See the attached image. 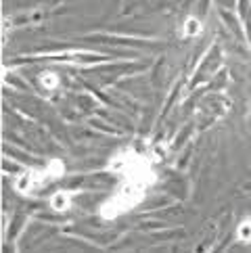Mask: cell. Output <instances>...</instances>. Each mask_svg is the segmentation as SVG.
I'll return each mask as SVG.
<instances>
[{
	"label": "cell",
	"instance_id": "5b68a950",
	"mask_svg": "<svg viewBox=\"0 0 251 253\" xmlns=\"http://www.w3.org/2000/svg\"><path fill=\"white\" fill-rule=\"evenodd\" d=\"M38 84L42 90H46V92H52V90L59 88V76L55 74V71H42V74L38 76Z\"/></svg>",
	"mask_w": 251,
	"mask_h": 253
},
{
	"label": "cell",
	"instance_id": "8992f818",
	"mask_svg": "<svg viewBox=\"0 0 251 253\" xmlns=\"http://www.w3.org/2000/svg\"><path fill=\"white\" fill-rule=\"evenodd\" d=\"M235 237H237L239 243H243V245H249L251 243V215H247V218H243L237 224Z\"/></svg>",
	"mask_w": 251,
	"mask_h": 253
},
{
	"label": "cell",
	"instance_id": "7a4b0ae2",
	"mask_svg": "<svg viewBox=\"0 0 251 253\" xmlns=\"http://www.w3.org/2000/svg\"><path fill=\"white\" fill-rule=\"evenodd\" d=\"M65 171H67V168H65V161L63 159H48L42 168H32L17 176L13 182V188L19 195H34V193L42 191L44 186H48L50 182L61 180L65 176Z\"/></svg>",
	"mask_w": 251,
	"mask_h": 253
},
{
	"label": "cell",
	"instance_id": "277c9868",
	"mask_svg": "<svg viewBox=\"0 0 251 253\" xmlns=\"http://www.w3.org/2000/svg\"><path fill=\"white\" fill-rule=\"evenodd\" d=\"M50 207L55 211H67L71 210V203H74V197H71L69 191H57V193H52L50 197Z\"/></svg>",
	"mask_w": 251,
	"mask_h": 253
},
{
	"label": "cell",
	"instance_id": "3957f363",
	"mask_svg": "<svg viewBox=\"0 0 251 253\" xmlns=\"http://www.w3.org/2000/svg\"><path fill=\"white\" fill-rule=\"evenodd\" d=\"M203 34V21L197 19V17H186L180 25V36L182 38H199Z\"/></svg>",
	"mask_w": 251,
	"mask_h": 253
},
{
	"label": "cell",
	"instance_id": "6da1fadb",
	"mask_svg": "<svg viewBox=\"0 0 251 253\" xmlns=\"http://www.w3.org/2000/svg\"><path fill=\"white\" fill-rule=\"evenodd\" d=\"M157 176L149 174H128L120 178V186L103 201L101 205V218L115 220L120 215L132 211L136 205L145 201L147 191L155 184Z\"/></svg>",
	"mask_w": 251,
	"mask_h": 253
}]
</instances>
